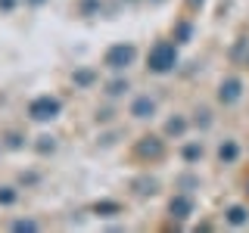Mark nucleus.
I'll list each match as a JSON object with an SVG mask.
<instances>
[{
	"instance_id": "obj_1",
	"label": "nucleus",
	"mask_w": 249,
	"mask_h": 233,
	"mask_svg": "<svg viewBox=\"0 0 249 233\" xmlns=\"http://www.w3.org/2000/svg\"><path fill=\"white\" fill-rule=\"evenodd\" d=\"M146 66H150V72H156V75L171 72V68L178 66V50H175V44L159 41V44L150 50V56H146Z\"/></svg>"
},
{
	"instance_id": "obj_2",
	"label": "nucleus",
	"mask_w": 249,
	"mask_h": 233,
	"mask_svg": "<svg viewBox=\"0 0 249 233\" xmlns=\"http://www.w3.org/2000/svg\"><path fill=\"white\" fill-rule=\"evenodd\" d=\"M134 56H137V50L131 44H112L103 56V66L112 68V72H122V68H128L134 62Z\"/></svg>"
},
{
	"instance_id": "obj_3",
	"label": "nucleus",
	"mask_w": 249,
	"mask_h": 233,
	"mask_svg": "<svg viewBox=\"0 0 249 233\" xmlns=\"http://www.w3.org/2000/svg\"><path fill=\"white\" fill-rule=\"evenodd\" d=\"M59 109H62V103L56 97H37V100H31L28 103V115L35 121H50V118H56L59 115Z\"/></svg>"
},
{
	"instance_id": "obj_4",
	"label": "nucleus",
	"mask_w": 249,
	"mask_h": 233,
	"mask_svg": "<svg viewBox=\"0 0 249 233\" xmlns=\"http://www.w3.org/2000/svg\"><path fill=\"white\" fill-rule=\"evenodd\" d=\"M240 97H243V81H240V78H224L221 87H218V100H221L224 106H231V103H237Z\"/></svg>"
},
{
	"instance_id": "obj_5",
	"label": "nucleus",
	"mask_w": 249,
	"mask_h": 233,
	"mask_svg": "<svg viewBox=\"0 0 249 233\" xmlns=\"http://www.w3.org/2000/svg\"><path fill=\"white\" fill-rule=\"evenodd\" d=\"M168 212H171L175 221H184V217L193 215V199L190 196H175V199H171V205H168Z\"/></svg>"
},
{
	"instance_id": "obj_6",
	"label": "nucleus",
	"mask_w": 249,
	"mask_h": 233,
	"mask_svg": "<svg viewBox=\"0 0 249 233\" xmlns=\"http://www.w3.org/2000/svg\"><path fill=\"white\" fill-rule=\"evenodd\" d=\"M153 112H156V100H150V97H137L131 103V115L134 118H150Z\"/></svg>"
},
{
	"instance_id": "obj_7",
	"label": "nucleus",
	"mask_w": 249,
	"mask_h": 233,
	"mask_svg": "<svg viewBox=\"0 0 249 233\" xmlns=\"http://www.w3.org/2000/svg\"><path fill=\"white\" fill-rule=\"evenodd\" d=\"M137 152L140 155H150V159H159V155H162V140L159 137H143L137 143Z\"/></svg>"
},
{
	"instance_id": "obj_8",
	"label": "nucleus",
	"mask_w": 249,
	"mask_h": 233,
	"mask_svg": "<svg viewBox=\"0 0 249 233\" xmlns=\"http://www.w3.org/2000/svg\"><path fill=\"white\" fill-rule=\"evenodd\" d=\"M224 217H228V224H231V227H243V224H249V212H246L243 205H231Z\"/></svg>"
},
{
	"instance_id": "obj_9",
	"label": "nucleus",
	"mask_w": 249,
	"mask_h": 233,
	"mask_svg": "<svg viewBox=\"0 0 249 233\" xmlns=\"http://www.w3.org/2000/svg\"><path fill=\"white\" fill-rule=\"evenodd\" d=\"M237 155H240V146L233 143V140H224V143L218 146V159L221 162H237Z\"/></svg>"
},
{
	"instance_id": "obj_10",
	"label": "nucleus",
	"mask_w": 249,
	"mask_h": 233,
	"mask_svg": "<svg viewBox=\"0 0 249 233\" xmlns=\"http://www.w3.org/2000/svg\"><path fill=\"white\" fill-rule=\"evenodd\" d=\"M187 131V121L181 118V115H178V118H171L168 124H165V134H171V137H181Z\"/></svg>"
},
{
	"instance_id": "obj_11",
	"label": "nucleus",
	"mask_w": 249,
	"mask_h": 233,
	"mask_svg": "<svg viewBox=\"0 0 249 233\" xmlns=\"http://www.w3.org/2000/svg\"><path fill=\"white\" fill-rule=\"evenodd\" d=\"M124 90H128V81H124V78H115V81H109V87H106L109 97H122Z\"/></svg>"
},
{
	"instance_id": "obj_12",
	"label": "nucleus",
	"mask_w": 249,
	"mask_h": 233,
	"mask_svg": "<svg viewBox=\"0 0 249 233\" xmlns=\"http://www.w3.org/2000/svg\"><path fill=\"white\" fill-rule=\"evenodd\" d=\"M184 159H187V162H196V159H202V146H199V143L184 146Z\"/></svg>"
},
{
	"instance_id": "obj_13",
	"label": "nucleus",
	"mask_w": 249,
	"mask_h": 233,
	"mask_svg": "<svg viewBox=\"0 0 249 233\" xmlns=\"http://www.w3.org/2000/svg\"><path fill=\"white\" fill-rule=\"evenodd\" d=\"M16 196H19V193H16L13 186H0V205H13Z\"/></svg>"
},
{
	"instance_id": "obj_14",
	"label": "nucleus",
	"mask_w": 249,
	"mask_h": 233,
	"mask_svg": "<svg viewBox=\"0 0 249 233\" xmlns=\"http://www.w3.org/2000/svg\"><path fill=\"white\" fill-rule=\"evenodd\" d=\"M93 78H97V75H93L90 68H84V72H75V84H81V87H88V84H93Z\"/></svg>"
},
{
	"instance_id": "obj_15",
	"label": "nucleus",
	"mask_w": 249,
	"mask_h": 233,
	"mask_svg": "<svg viewBox=\"0 0 249 233\" xmlns=\"http://www.w3.org/2000/svg\"><path fill=\"white\" fill-rule=\"evenodd\" d=\"M13 230H28V233H35V230H37V224H35V221H16V224H13Z\"/></svg>"
},
{
	"instance_id": "obj_16",
	"label": "nucleus",
	"mask_w": 249,
	"mask_h": 233,
	"mask_svg": "<svg viewBox=\"0 0 249 233\" xmlns=\"http://www.w3.org/2000/svg\"><path fill=\"white\" fill-rule=\"evenodd\" d=\"M178 37L187 41V37H190V25H181V28H178Z\"/></svg>"
},
{
	"instance_id": "obj_17",
	"label": "nucleus",
	"mask_w": 249,
	"mask_h": 233,
	"mask_svg": "<svg viewBox=\"0 0 249 233\" xmlns=\"http://www.w3.org/2000/svg\"><path fill=\"white\" fill-rule=\"evenodd\" d=\"M119 205H112V202H103V205H97V212H115Z\"/></svg>"
},
{
	"instance_id": "obj_18",
	"label": "nucleus",
	"mask_w": 249,
	"mask_h": 233,
	"mask_svg": "<svg viewBox=\"0 0 249 233\" xmlns=\"http://www.w3.org/2000/svg\"><path fill=\"white\" fill-rule=\"evenodd\" d=\"M190 3H193V6H196V3H202V0H190Z\"/></svg>"
}]
</instances>
